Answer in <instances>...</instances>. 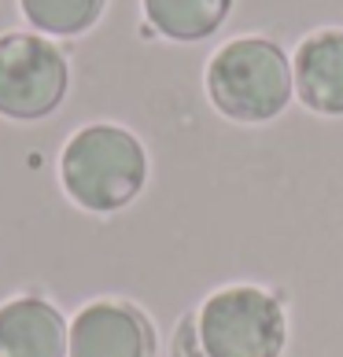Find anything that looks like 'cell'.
<instances>
[{
    "mask_svg": "<svg viewBox=\"0 0 343 357\" xmlns=\"http://www.w3.org/2000/svg\"><path fill=\"white\" fill-rule=\"evenodd\" d=\"M71 321L41 295L0 306V357H67Z\"/></svg>",
    "mask_w": 343,
    "mask_h": 357,
    "instance_id": "6",
    "label": "cell"
},
{
    "mask_svg": "<svg viewBox=\"0 0 343 357\" xmlns=\"http://www.w3.org/2000/svg\"><path fill=\"white\" fill-rule=\"evenodd\" d=\"M67 357H155V328L133 302L96 298L74 313Z\"/></svg>",
    "mask_w": 343,
    "mask_h": 357,
    "instance_id": "5",
    "label": "cell"
},
{
    "mask_svg": "<svg viewBox=\"0 0 343 357\" xmlns=\"http://www.w3.org/2000/svg\"><path fill=\"white\" fill-rule=\"evenodd\" d=\"M71 67L59 45L41 33L0 37V114L15 122H37L67 100Z\"/></svg>",
    "mask_w": 343,
    "mask_h": 357,
    "instance_id": "4",
    "label": "cell"
},
{
    "mask_svg": "<svg viewBox=\"0 0 343 357\" xmlns=\"http://www.w3.org/2000/svg\"><path fill=\"white\" fill-rule=\"evenodd\" d=\"M196 332L207 357H281L288 342L284 302L266 287H221L196 310Z\"/></svg>",
    "mask_w": 343,
    "mask_h": 357,
    "instance_id": "3",
    "label": "cell"
},
{
    "mask_svg": "<svg viewBox=\"0 0 343 357\" xmlns=\"http://www.w3.org/2000/svg\"><path fill=\"white\" fill-rule=\"evenodd\" d=\"M59 181L82 210L115 214L126 210L148 184V151L122 126H85L59 155Z\"/></svg>",
    "mask_w": 343,
    "mask_h": 357,
    "instance_id": "1",
    "label": "cell"
},
{
    "mask_svg": "<svg viewBox=\"0 0 343 357\" xmlns=\"http://www.w3.org/2000/svg\"><path fill=\"white\" fill-rule=\"evenodd\" d=\"M295 96L314 114H343V30L302 37L292 56Z\"/></svg>",
    "mask_w": 343,
    "mask_h": 357,
    "instance_id": "7",
    "label": "cell"
},
{
    "mask_svg": "<svg viewBox=\"0 0 343 357\" xmlns=\"http://www.w3.org/2000/svg\"><path fill=\"white\" fill-rule=\"evenodd\" d=\"M170 357H207L200 332H196V313H184L177 321V332H174V347H170Z\"/></svg>",
    "mask_w": 343,
    "mask_h": 357,
    "instance_id": "10",
    "label": "cell"
},
{
    "mask_svg": "<svg viewBox=\"0 0 343 357\" xmlns=\"http://www.w3.org/2000/svg\"><path fill=\"white\" fill-rule=\"evenodd\" d=\"M144 19L170 41H203L229 19L233 0H140Z\"/></svg>",
    "mask_w": 343,
    "mask_h": 357,
    "instance_id": "8",
    "label": "cell"
},
{
    "mask_svg": "<svg viewBox=\"0 0 343 357\" xmlns=\"http://www.w3.org/2000/svg\"><path fill=\"white\" fill-rule=\"evenodd\" d=\"M108 0H19L26 22L48 37H78L92 30Z\"/></svg>",
    "mask_w": 343,
    "mask_h": 357,
    "instance_id": "9",
    "label": "cell"
},
{
    "mask_svg": "<svg viewBox=\"0 0 343 357\" xmlns=\"http://www.w3.org/2000/svg\"><path fill=\"white\" fill-rule=\"evenodd\" d=\"M207 96L233 122H273L295 96L292 59L270 37H236L207 63Z\"/></svg>",
    "mask_w": 343,
    "mask_h": 357,
    "instance_id": "2",
    "label": "cell"
}]
</instances>
